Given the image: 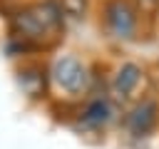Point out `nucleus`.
<instances>
[{"label": "nucleus", "mask_w": 159, "mask_h": 149, "mask_svg": "<svg viewBox=\"0 0 159 149\" xmlns=\"http://www.w3.org/2000/svg\"><path fill=\"white\" fill-rule=\"evenodd\" d=\"M60 22H62V7L52 0H45L20 10L12 17V32L15 37H22L25 42H30V40L45 37L50 30H57Z\"/></svg>", "instance_id": "nucleus-1"}, {"label": "nucleus", "mask_w": 159, "mask_h": 149, "mask_svg": "<svg viewBox=\"0 0 159 149\" xmlns=\"http://www.w3.org/2000/svg\"><path fill=\"white\" fill-rule=\"evenodd\" d=\"M102 20L117 40H134L139 32V10L132 0H107L102 7Z\"/></svg>", "instance_id": "nucleus-2"}, {"label": "nucleus", "mask_w": 159, "mask_h": 149, "mask_svg": "<svg viewBox=\"0 0 159 149\" xmlns=\"http://www.w3.org/2000/svg\"><path fill=\"white\" fill-rule=\"evenodd\" d=\"M52 79L70 94H80L89 87V72L77 57H60L52 67Z\"/></svg>", "instance_id": "nucleus-3"}, {"label": "nucleus", "mask_w": 159, "mask_h": 149, "mask_svg": "<svg viewBox=\"0 0 159 149\" xmlns=\"http://www.w3.org/2000/svg\"><path fill=\"white\" fill-rule=\"evenodd\" d=\"M157 122H159V102L152 99V97L139 99V102L129 109V114H127V119H124L127 129H129L134 137H147V134L157 127Z\"/></svg>", "instance_id": "nucleus-4"}, {"label": "nucleus", "mask_w": 159, "mask_h": 149, "mask_svg": "<svg viewBox=\"0 0 159 149\" xmlns=\"http://www.w3.org/2000/svg\"><path fill=\"white\" fill-rule=\"evenodd\" d=\"M139 82H142V67L134 65V62H124V65L117 70L114 79H112V92H114L119 99H127V97H132V92L139 87Z\"/></svg>", "instance_id": "nucleus-5"}, {"label": "nucleus", "mask_w": 159, "mask_h": 149, "mask_svg": "<svg viewBox=\"0 0 159 149\" xmlns=\"http://www.w3.org/2000/svg\"><path fill=\"white\" fill-rule=\"evenodd\" d=\"M109 114H112V109H109L107 99H92L82 112V122L89 124V127H99V124H104L109 119Z\"/></svg>", "instance_id": "nucleus-6"}, {"label": "nucleus", "mask_w": 159, "mask_h": 149, "mask_svg": "<svg viewBox=\"0 0 159 149\" xmlns=\"http://www.w3.org/2000/svg\"><path fill=\"white\" fill-rule=\"evenodd\" d=\"M42 74L45 72H40V70H20V84H22V89L27 94H32V97H40L42 89H45V77Z\"/></svg>", "instance_id": "nucleus-7"}, {"label": "nucleus", "mask_w": 159, "mask_h": 149, "mask_svg": "<svg viewBox=\"0 0 159 149\" xmlns=\"http://www.w3.org/2000/svg\"><path fill=\"white\" fill-rule=\"evenodd\" d=\"M132 2L137 5L139 12H147V15H154L159 10V0H132Z\"/></svg>", "instance_id": "nucleus-8"}]
</instances>
